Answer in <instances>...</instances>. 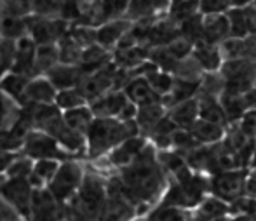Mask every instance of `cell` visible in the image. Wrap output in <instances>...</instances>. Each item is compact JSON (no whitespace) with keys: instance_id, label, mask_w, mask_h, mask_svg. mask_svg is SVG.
I'll return each mask as SVG.
<instances>
[{"instance_id":"obj_44","label":"cell","mask_w":256,"mask_h":221,"mask_svg":"<svg viewBox=\"0 0 256 221\" xmlns=\"http://www.w3.org/2000/svg\"><path fill=\"white\" fill-rule=\"evenodd\" d=\"M244 194L251 195V197H256V174L251 172L250 176L246 178V192Z\"/></svg>"},{"instance_id":"obj_31","label":"cell","mask_w":256,"mask_h":221,"mask_svg":"<svg viewBox=\"0 0 256 221\" xmlns=\"http://www.w3.org/2000/svg\"><path fill=\"white\" fill-rule=\"evenodd\" d=\"M218 47L223 61L246 58V40L240 37H226L223 42H220Z\"/></svg>"},{"instance_id":"obj_45","label":"cell","mask_w":256,"mask_h":221,"mask_svg":"<svg viewBox=\"0 0 256 221\" xmlns=\"http://www.w3.org/2000/svg\"><path fill=\"white\" fill-rule=\"evenodd\" d=\"M253 4V0H232V6L234 7H248Z\"/></svg>"},{"instance_id":"obj_14","label":"cell","mask_w":256,"mask_h":221,"mask_svg":"<svg viewBox=\"0 0 256 221\" xmlns=\"http://www.w3.org/2000/svg\"><path fill=\"white\" fill-rule=\"evenodd\" d=\"M202 26H204V40L211 42V44H220L226 37H230V24H228L226 12L204 14Z\"/></svg>"},{"instance_id":"obj_46","label":"cell","mask_w":256,"mask_h":221,"mask_svg":"<svg viewBox=\"0 0 256 221\" xmlns=\"http://www.w3.org/2000/svg\"><path fill=\"white\" fill-rule=\"evenodd\" d=\"M4 6H6V0H0V10L4 9Z\"/></svg>"},{"instance_id":"obj_8","label":"cell","mask_w":256,"mask_h":221,"mask_svg":"<svg viewBox=\"0 0 256 221\" xmlns=\"http://www.w3.org/2000/svg\"><path fill=\"white\" fill-rule=\"evenodd\" d=\"M37 42L30 34L21 35L14 40V63L12 70L26 75H35V54H37Z\"/></svg>"},{"instance_id":"obj_48","label":"cell","mask_w":256,"mask_h":221,"mask_svg":"<svg viewBox=\"0 0 256 221\" xmlns=\"http://www.w3.org/2000/svg\"><path fill=\"white\" fill-rule=\"evenodd\" d=\"M253 7H254V9H256V0H253Z\"/></svg>"},{"instance_id":"obj_18","label":"cell","mask_w":256,"mask_h":221,"mask_svg":"<svg viewBox=\"0 0 256 221\" xmlns=\"http://www.w3.org/2000/svg\"><path fill=\"white\" fill-rule=\"evenodd\" d=\"M63 117H64V122H66L74 131L86 136L89 128H91V124L94 122L96 115H94V112H92L91 104H82V106L63 112Z\"/></svg>"},{"instance_id":"obj_33","label":"cell","mask_w":256,"mask_h":221,"mask_svg":"<svg viewBox=\"0 0 256 221\" xmlns=\"http://www.w3.org/2000/svg\"><path fill=\"white\" fill-rule=\"evenodd\" d=\"M230 212H236L240 218H254L256 216V197H251L248 194H242L236 200L230 202Z\"/></svg>"},{"instance_id":"obj_38","label":"cell","mask_w":256,"mask_h":221,"mask_svg":"<svg viewBox=\"0 0 256 221\" xmlns=\"http://www.w3.org/2000/svg\"><path fill=\"white\" fill-rule=\"evenodd\" d=\"M232 0H200V14H225Z\"/></svg>"},{"instance_id":"obj_1","label":"cell","mask_w":256,"mask_h":221,"mask_svg":"<svg viewBox=\"0 0 256 221\" xmlns=\"http://www.w3.org/2000/svg\"><path fill=\"white\" fill-rule=\"evenodd\" d=\"M140 132L136 120H120L117 117H96L86 134V154L89 157H100L114 150L118 143Z\"/></svg>"},{"instance_id":"obj_50","label":"cell","mask_w":256,"mask_h":221,"mask_svg":"<svg viewBox=\"0 0 256 221\" xmlns=\"http://www.w3.org/2000/svg\"><path fill=\"white\" fill-rule=\"evenodd\" d=\"M253 172H254V174H256V168H254V171H253Z\"/></svg>"},{"instance_id":"obj_15","label":"cell","mask_w":256,"mask_h":221,"mask_svg":"<svg viewBox=\"0 0 256 221\" xmlns=\"http://www.w3.org/2000/svg\"><path fill=\"white\" fill-rule=\"evenodd\" d=\"M124 92H126V96H128L132 103L138 104V106L155 103V101H158V98H160L154 90L152 86H150V82L146 77H136V78H132V80H129L124 89Z\"/></svg>"},{"instance_id":"obj_49","label":"cell","mask_w":256,"mask_h":221,"mask_svg":"<svg viewBox=\"0 0 256 221\" xmlns=\"http://www.w3.org/2000/svg\"><path fill=\"white\" fill-rule=\"evenodd\" d=\"M254 89H256V80H254Z\"/></svg>"},{"instance_id":"obj_35","label":"cell","mask_w":256,"mask_h":221,"mask_svg":"<svg viewBox=\"0 0 256 221\" xmlns=\"http://www.w3.org/2000/svg\"><path fill=\"white\" fill-rule=\"evenodd\" d=\"M197 12H200V0H176L174 9H172L176 20L182 21L196 16Z\"/></svg>"},{"instance_id":"obj_12","label":"cell","mask_w":256,"mask_h":221,"mask_svg":"<svg viewBox=\"0 0 256 221\" xmlns=\"http://www.w3.org/2000/svg\"><path fill=\"white\" fill-rule=\"evenodd\" d=\"M24 34H28V20L24 18V14L4 7L0 10V35L10 38V40H16Z\"/></svg>"},{"instance_id":"obj_28","label":"cell","mask_w":256,"mask_h":221,"mask_svg":"<svg viewBox=\"0 0 256 221\" xmlns=\"http://www.w3.org/2000/svg\"><path fill=\"white\" fill-rule=\"evenodd\" d=\"M129 24L126 21H110V23L103 24L98 32H96V42L102 44L103 47L112 46L115 42L120 40V37L126 34V28Z\"/></svg>"},{"instance_id":"obj_26","label":"cell","mask_w":256,"mask_h":221,"mask_svg":"<svg viewBox=\"0 0 256 221\" xmlns=\"http://www.w3.org/2000/svg\"><path fill=\"white\" fill-rule=\"evenodd\" d=\"M28 34L35 38L37 44H48V42H58L61 30H58V23L48 20H38L35 23L28 21Z\"/></svg>"},{"instance_id":"obj_7","label":"cell","mask_w":256,"mask_h":221,"mask_svg":"<svg viewBox=\"0 0 256 221\" xmlns=\"http://www.w3.org/2000/svg\"><path fill=\"white\" fill-rule=\"evenodd\" d=\"M56 94L58 89L56 86L49 80L48 75H34L30 77L24 89L23 100L21 104L26 106V104H49V103H56Z\"/></svg>"},{"instance_id":"obj_25","label":"cell","mask_w":256,"mask_h":221,"mask_svg":"<svg viewBox=\"0 0 256 221\" xmlns=\"http://www.w3.org/2000/svg\"><path fill=\"white\" fill-rule=\"evenodd\" d=\"M230 212V202L216 197H206L197 204V218L200 220H218Z\"/></svg>"},{"instance_id":"obj_23","label":"cell","mask_w":256,"mask_h":221,"mask_svg":"<svg viewBox=\"0 0 256 221\" xmlns=\"http://www.w3.org/2000/svg\"><path fill=\"white\" fill-rule=\"evenodd\" d=\"M61 61L60 46L58 42H48V44H38L37 54H35V75H42L51 70L54 64Z\"/></svg>"},{"instance_id":"obj_41","label":"cell","mask_w":256,"mask_h":221,"mask_svg":"<svg viewBox=\"0 0 256 221\" xmlns=\"http://www.w3.org/2000/svg\"><path fill=\"white\" fill-rule=\"evenodd\" d=\"M0 220H21V216L7 204L2 195H0Z\"/></svg>"},{"instance_id":"obj_34","label":"cell","mask_w":256,"mask_h":221,"mask_svg":"<svg viewBox=\"0 0 256 221\" xmlns=\"http://www.w3.org/2000/svg\"><path fill=\"white\" fill-rule=\"evenodd\" d=\"M14 63V40L0 35V78L12 70Z\"/></svg>"},{"instance_id":"obj_10","label":"cell","mask_w":256,"mask_h":221,"mask_svg":"<svg viewBox=\"0 0 256 221\" xmlns=\"http://www.w3.org/2000/svg\"><path fill=\"white\" fill-rule=\"evenodd\" d=\"M44 75H48L49 80L56 86L58 90L61 89H70V88H77L78 82L82 78V68L80 64H74V63H64L60 61L58 64H54L51 70H48Z\"/></svg>"},{"instance_id":"obj_21","label":"cell","mask_w":256,"mask_h":221,"mask_svg":"<svg viewBox=\"0 0 256 221\" xmlns=\"http://www.w3.org/2000/svg\"><path fill=\"white\" fill-rule=\"evenodd\" d=\"M220 103L226 115V122H239L240 117L250 110L246 101V94H234L222 90L220 94Z\"/></svg>"},{"instance_id":"obj_20","label":"cell","mask_w":256,"mask_h":221,"mask_svg":"<svg viewBox=\"0 0 256 221\" xmlns=\"http://www.w3.org/2000/svg\"><path fill=\"white\" fill-rule=\"evenodd\" d=\"M197 101H199V118L214 122V124H225V110H223L222 103H220V100L214 94L204 92L197 98Z\"/></svg>"},{"instance_id":"obj_24","label":"cell","mask_w":256,"mask_h":221,"mask_svg":"<svg viewBox=\"0 0 256 221\" xmlns=\"http://www.w3.org/2000/svg\"><path fill=\"white\" fill-rule=\"evenodd\" d=\"M166 117L164 108L162 104H158V101L148 104H142L138 106V114H136V122H138L140 131L145 132H152L155 129V126Z\"/></svg>"},{"instance_id":"obj_29","label":"cell","mask_w":256,"mask_h":221,"mask_svg":"<svg viewBox=\"0 0 256 221\" xmlns=\"http://www.w3.org/2000/svg\"><path fill=\"white\" fill-rule=\"evenodd\" d=\"M226 18H228V24H230V37L246 38L248 35H250L248 20H246V9H244V7L232 6L226 10Z\"/></svg>"},{"instance_id":"obj_17","label":"cell","mask_w":256,"mask_h":221,"mask_svg":"<svg viewBox=\"0 0 256 221\" xmlns=\"http://www.w3.org/2000/svg\"><path fill=\"white\" fill-rule=\"evenodd\" d=\"M60 164L61 160H58V158H37V160H34V169H32V174L28 176L32 186L34 188L48 186L49 181L52 180V176L56 174Z\"/></svg>"},{"instance_id":"obj_11","label":"cell","mask_w":256,"mask_h":221,"mask_svg":"<svg viewBox=\"0 0 256 221\" xmlns=\"http://www.w3.org/2000/svg\"><path fill=\"white\" fill-rule=\"evenodd\" d=\"M128 101H129V98L126 96V92H104L102 96L96 98V100L91 101V108L96 117H117L118 118L122 108L126 106Z\"/></svg>"},{"instance_id":"obj_47","label":"cell","mask_w":256,"mask_h":221,"mask_svg":"<svg viewBox=\"0 0 256 221\" xmlns=\"http://www.w3.org/2000/svg\"><path fill=\"white\" fill-rule=\"evenodd\" d=\"M4 178H6V174H0V181H2V180H4Z\"/></svg>"},{"instance_id":"obj_32","label":"cell","mask_w":256,"mask_h":221,"mask_svg":"<svg viewBox=\"0 0 256 221\" xmlns=\"http://www.w3.org/2000/svg\"><path fill=\"white\" fill-rule=\"evenodd\" d=\"M145 77L148 78L150 86H152L154 90L158 94V96H168L169 90L172 88V84H174L171 75H169L166 70H160L158 66H155L152 72H148Z\"/></svg>"},{"instance_id":"obj_9","label":"cell","mask_w":256,"mask_h":221,"mask_svg":"<svg viewBox=\"0 0 256 221\" xmlns=\"http://www.w3.org/2000/svg\"><path fill=\"white\" fill-rule=\"evenodd\" d=\"M145 148H146L145 140L138 138V134H136V136H131L122 141V143H118L114 150H110V162L114 166H117V168L124 169L129 164H132L142 155V152Z\"/></svg>"},{"instance_id":"obj_40","label":"cell","mask_w":256,"mask_h":221,"mask_svg":"<svg viewBox=\"0 0 256 221\" xmlns=\"http://www.w3.org/2000/svg\"><path fill=\"white\" fill-rule=\"evenodd\" d=\"M239 128H240V131L246 134V136H250V138H253V140H256V108H251V110H248L246 114L240 117Z\"/></svg>"},{"instance_id":"obj_6","label":"cell","mask_w":256,"mask_h":221,"mask_svg":"<svg viewBox=\"0 0 256 221\" xmlns=\"http://www.w3.org/2000/svg\"><path fill=\"white\" fill-rule=\"evenodd\" d=\"M246 172L240 168L220 171L216 172L211 183H209V190L216 197L223 198L226 202H232L246 192Z\"/></svg>"},{"instance_id":"obj_27","label":"cell","mask_w":256,"mask_h":221,"mask_svg":"<svg viewBox=\"0 0 256 221\" xmlns=\"http://www.w3.org/2000/svg\"><path fill=\"white\" fill-rule=\"evenodd\" d=\"M32 75H26V74H21V72H7L2 78H0V89L6 90L7 94L18 100L21 103L23 100V94H24V89H26V84L30 80Z\"/></svg>"},{"instance_id":"obj_37","label":"cell","mask_w":256,"mask_h":221,"mask_svg":"<svg viewBox=\"0 0 256 221\" xmlns=\"http://www.w3.org/2000/svg\"><path fill=\"white\" fill-rule=\"evenodd\" d=\"M160 7V4L157 2V0H132V2H129V14H132V16L136 18H143V16H148V14H152L155 9H158Z\"/></svg>"},{"instance_id":"obj_13","label":"cell","mask_w":256,"mask_h":221,"mask_svg":"<svg viewBox=\"0 0 256 221\" xmlns=\"http://www.w3.org/2000/svg\"><path fill=\"white\" fill-rule=\"evenodd\" d=\"M24 106L10 94L0 89V129H12L21 122Z\"/></svg>"},{"instance_id":"obj_22","label":"cell","mask_w":256,"mask_h":221,"mask_svg":"<svg viewBox=\"0 0 256 221\" xmlns=\"http://www.w3.org/2000/svg\"><path fill=\"white\" fill-rule=\"evenodd\" d=\"M190 131L200 144H214L225 136L223 124H214V122L204 120V118H197L196 124L190 128Z\"/></svg>"},{"instance_id":"obj_3","label":"cell","mask_w":256,"mask_h":221,"mask_svg":"<svg viewBox=\"0 0 256 221\" xmlns=\"http://www.w3.org/2000/svg\"><path fill=\"white\" fill-rule=\"evenodd\" d=\"M84 176V168L75 160V157L66 158V160H61L60 168H58L56 174L52 176V180L49 181L48 188L61 204H68L78 192Z\"/></svg>"},{"instance_id":"obj_42","label":"cell","mask_w":256,"mask_h":221,"mask_svg":"<svg viewBox=\"0 0 256 221\" xmlns=\"http://www.w3.org/2000/svg\"><path fill=\"white\" fill-rule=\"evenodd\" d=\"M244 40H246V58L256 63V35L250 34Z\"/></svg>"},{"instance_id":"obj_2","label":"cell","mask_w":256,"mask_h":221,"mask_svg":"<svg viewBox=\"0 0 256 221\" xmlns=\"http://www.w3.org/2000/svg\"><path fill=\"white\" fill-rule=\"evenodd\" d=\"M108 202V186L102 178L91 172H86L80 188L72 198L70 204L75 218L82 220H96L103 218L104 209Z\"/></svg>"},{"instance_id":"obj_5","label":"cell","mask_w":256,"mask_h":221,"mask_svg":"<svg viewBox=\"0 0 256 221\" xmlns=\"http://www.w3.org/2000/svg\"><path fill=\"white\" fill-rule=\"evenodd\" d=\"M0 195L6 198V202L21 216V220H30L32 209V195H34V186H32L28 178H4L0 181Z\"/></svg>"},{"instance_id":"obj_43","label":"cell","mask_w":256,"mask_h":221,"mask_svg":"<svg viewBox=\"0 0 256 221\" xmlns=\"http://www.w3.org/2000/svg\"><path fill=\"white\" fill-rule=\"evenodd\" d=\"M246 9V20H248V30L250 34L256 35V9L254 7H244Z\"/></svg>"},{"instance_id":"obj_19","label":"cell","mask_w":256,"mask_h":221,"mask_svg":"<svg viewBox=\"0 0 256 221\" xmlns=\"http://www.w3.org/2000/svg\"><path fill=\"white\" fill-rule=\"evenodd\" d=\"M194 56H196L197 63L208 72L218 70L222 66V54H220V47H216V44H211L208 40H199L194 46Z\"/></svg>"},{"instance_id":"obj_4","label":"cell","mask_w":256,"mask_h":221,"mask_svg":"<svg viewBox=\"0 0 256 221\" xmlns=\"http://www.w3.org/2000/svg\"><path fill=\"white\" fill-rule=\"evenodd\" d=\"M21 152L28 157H32L34 160L37 158H58V160H66V158H74L77 155H74L72 152H68L56 138H52L51 134L40 131V129H34L26 132L23 141Z\"/></svg>"},{"instance_id":"obj_16","label":"cell","mask_w":256,"mask_h":221,"mask_svg":"<svg viewBox=\"0 0 256 221\" xmlns=\"http://www.w3.org/2000/svg\"><path fill=\"white\" fill-rule=\"evenodd\" d=\"M168 115L176 122L178 128L190 129L196 124L197 118H199V101L194 100V98L180 101V103L172 104V108L169 110Z\"/></svg>"},{"instance_id":"obj_30","label":"cell","mask_w":256,"mask_h":221,"mask_svg":"<svg viewBox=\"0 0 256 221\" xmlns=\"http://www.w3.org/2000/svg\"><path fill=\"white\" fill-rule=\"evenodd\" d=\"M56 104L61 112H66V110H72V108L88 104V100H86V96L82 94V90L78 88H70V89L58 90Z\"/></svg>"},{"instance_id":"obj_36","label":"cell","mask_w":256,"mask_h":221,"mask_svg":"<svg viewBox=\"0 0 256 221\" xmlns=\"http://www.w3.org/2000/svg\"><path fill=\"white\" fill-rule=\"evenodd\" d=\"M194 42L192 40H188L186 37H176V38H172V40H169L168 42V49H169V52L172 54V56L176 58V60H185L186 56H188L190 52L194 50Z\"/></svg>"},{"instance_id":"obj_39","label":"cell","mask_w":256,"mask_h":221,"mask_svg":"<svg viewBox=\"0 0 256 221\" xmlns=\"http://www.w3.org/2000/svg\"><path fill=\"white\" fill-rule=\"evenodd\" d=\"M150 218L152 220H183L185 218V211H183V208L162 204V208L155 209V212L150 214Z\"/></svg>"}]
</instances>
